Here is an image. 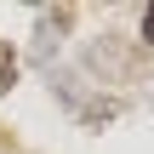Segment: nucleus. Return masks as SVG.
Instances as JSON below:
<instances>
[{
	"instance_id": "nucleus-2",
	"label": "nucleus",
	"mask_w": 154,
	"mask_h": 154,
	"mask_svg": "<svg viewBox=\"0 0 154 154\" xmlns=\"http://www.w3.org/2000/svg\"><path fill=\"white\" fill-rule=\"evenodd\" d=\"M0 91H6V51H0Z\"/></svg>"
},
{
	"instance_id": "nucleus-1",
	"label": "nucleus",
	"mask_w": 154,
	"mask_h": 154,
	"mask_svg": "<svg viewBox=\"0 0 154 154\" xmlns=\"http://www.w3.org/2000/svg\"><path fill=\"white\" fill-rule=\"evenodd\" d=\"M143 40H149V46H154V6H149V11H143Z\"/></svg>"
}]
</instances>
